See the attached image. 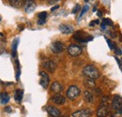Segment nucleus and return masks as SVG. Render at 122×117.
<instances>
[{"instance_id": "16", "label": "nucleus", "mask_w": 122, "mask_h": 117, "mask_svg": "<svg viewBox=\"0 0 122 117\" xmlns=\"http://www.w3.org/2000/svg\"><path fill=\"white\" fill-rule=\"evenodd\" d=\"M84 98L87 103H92L94 101V96L89 91H85L84 92Z\"/></svg>"}, {"instance_id": "11", "label": "nucleus", "mask_w": 122, "mask_h": 117, "mask_svg": "<svg viewBox=\"0 0 122 117\" xmlns=\"http://www.w3.org/2000/svg\"><path fill=\"white\" fill-rule=\"evenodd\" d=\"M24 6H25V10L26 13H31L36 9V3L34 0H25Z\"/></svg>"}, {"instance_id": "12", "label": "nucleus", "mask_w": 122, "mask_h": 117, "mask_svg": "<svg viewBox=\"0 0 122 117\" xmlns=\"http://www.w3.org/2000/svg\"><path fill=\"white\" fill-rule=\"evenodd\" d=\"M46 111L52 117H59L61 114L60 111L57 108L54 107V106H47L46 107Z\"/></svg>"}, {"instance_id": "26", "label": "nucleus", "mask_w": 122, "mask_h": 117, "mask_svg": "<svg viewBox=\"0 0 122 117\" xmlns=\"http://www.w3.org/2000/svg\"><path fill=\"white\" fill-rule=\"evenodd\" d=\"M46 17H47V12L46 11L39 13V19H46Z\"/></svg>"}, {"instance_id": "32", "label": "nucleus", "mask_w": 122, "mask_h": 117, "mask_svg": "<svg viewBox=\"0 0 122 117\" xmlns=\"http://www.w3.org/2000/svg\"><path fill=\"white\" fill-rule=\"evenodd\" d=\"M59 0H49V4H54V3H56Z\"/></svg>"}, {"instance_id": "6", "label": "nucleus", "mask_w": 122, "mask_h": 117, "mask_svg": "<svg viewBox=\"0 0 122 117\" xmlns=\"http://www.w3.org/2000/svg\"><path fill=\"white\" fill-rule=\"evenodd\" d=\"M65 50V45L61 41H55L51 45V51L54 54H61Z\"/></svg>"}, {"instance_id": "37", "label": "nucleus", "mask_w": 122, "mask_h": 117, "mask_svg": "<svg viewBox=\"0 0 122 117\" xmlns=\"http://www.w3.org/2000/svg\"><path fill=\"white\" fill-rule=\"evenodd\" d=\"M85 1H86V2H87V1H88V0H85Z\"/></svg>"}, {"instance_id": "7", "label": "nucleus", "mask_w": 122, "mask_h": 117, "mask_svg": "<svg viewBox=\"0 0 122 117\" xmlns=\"http://www.w3.org/2000/svg\"><path fill=\"white\" fill-rule=\"evenodd\" d=\"M92 115V111L89 109H83L76 111L72 113V117H90Z\"/></svg>"}, {"instance_id": "5", "label": "nucleus", "mask_w": 122, "mask_h": 117, "mask_svg": "<svg viewBox=\"0 0 122 117\" xmlns=\"http://www.w3.org/2000/svg\"><path fill=\"white\" fill-rule=\"evenodd\" d=\"M73 39H74L75 40H77V41H79V42H83V43L87 42V41H89V40H92V39H93L92 37H89V36L86 35L84 32H81V31H78V32H76V33L74 34Z\"/></svg>"}, {"instance_id": "31", "label": "nucleus", "mask_w": 122, "mask_h": 117, "mask_svg": "<svg viewBox=\"0 0 122 117\" xmlns=\"http://www.w3.org/2000/svg\"><path fill=\"white\" fill-rule=\"evenodd\" d=\"M58 8H59V6H57V5H56V6H55V7H53V8L51 9V10H52V11H54V10H57Z\"/></svg>"}, {"instance_id": "8", "label": "nucleus", "mask_w": 122, "mask_h": 117, "mask_svg": "<svg viewBox=\"0 0 122 117\" xmlns=\"http://www.w3.org/2000/svg\"><path fill=\"white\" fill-rule=\"evenodd\" d=\"M40 76H41V81H40V83L42 87L46 89L49 85V83H50V78L48 76V74L44 72V71H41L40 72Z\"/></svg>"}, {"instance_id": "19", "label": "nucleus", "mask_w": 122, "mask_h": 117, "mask_svg": "<svg viewBox=\"0 0 122 117\" xmlns=\"http://www.w3.org/2000/svg\"><path fill=\"white\" fill-rule=\"evenodd\" d=\"M23 96H24V92L23 90H16L15 92V96H14V98L17 102H21L22 99H23Z\"/></svg>"}, {"instance_id": "17", "label": "nucleus", "mask_w": 122, "mask_h": 117, "mask_svg": "<svg viewBox=\"0 0 122 117\" xmlns=\"http://www.w3.org/2000/svg\"><path fill=\"white\" fill-rule=\"evenodd\" d=\"M10 3L11 6L15 8H21L22 6H24L25 1L24 0H10Z\"/></svg>"}, {"instance_id": "39", "label": "nucleus", "mask_w": 122, "mask_h": 117, "mask_svg": "<svg viewBox=\"0 0 122 117\" xmlns=\"http://www.w3.org/2000/svg\"><path fill=\"white\" fill-rule=\"evenodd\" d=\"M0 21H1V18H0Z\"/></svg>"}, {"instance_id": "14", "label": "nucleus", "mask_w": 122, "mask_h": 117, "mask_svg": "<svg viewBox=\"0 0 122 117\" xmlns=\"http://www.w3.org/2000/svg\"><path fill=\"white\" fill-rule=\"evenodd\" d=\"M51 90H52V92H54L56 94H58V93L63 91V85L59 82H54L51 85Z\"/></svg>"}, {"instance_id": "24", "label": "nucleus", "mask_w": 122, "mask_h": 117, "mask_svg": "<svg viewBox=\"0 0 122 117\" xmlns=\"http://www.w3.org/2000/svg\"><path fill=\"white\" fill-rule=\"evenodd\" d=\"M105 25H112L113 24V22L110 20V19H108V18H106V19H103V22H102Z\"/></svg>"}, {"instance_id": "2", "label": "nucleus", "mask_w": 122, "mask_h": 117, "mask_svg": "<svg viewBox=\"0 0 122 117\" xmlns=\"http://www.w3.org/2000/svg\"><path fill=\"white\" fill-rule=\"evenodd\" d=\"M80 93H81V91H80V89H79L78 86H76V85H71V86H70L69 89L67 90L66 96H67V98L69 99L74 100V99H76L77 98L80 96Z\"/></svg>"}, {"instance_id": "33", "label": "nucleus", "mask_w": 122, "mask_h": 117, "mask_svg": "<svg viewBox=\"0 0 122 117\" xmlns=\"http://www.w3.org/2000/svg\"><path fill=\"white\" fill-rule=\"evenodd\" d=\"M106 26L107 25H105L103 23L102 24V30H106Z\"/></svg>"}, {"instance_id": "1", "label": "nucleus", "mask_w": 122, "mask_h": 117, "mask_svg": "<svg viewBox=\"0 0 122 117\" xmlns=\"http://www.w3.org/2000/svg\"><path fill=\"white\" fill-rule=\"evenodd\" d=\"M83 74L86 76L87 79L96 80L100 77V70L93 65H87L83 68Z\"/></svg>"}, {"instance_id": "27", "label": "nucleus", "mask_w": 122, "mask_h": 117, "mask_svg": "<svg viewBox=\"0 0 122 117\" xmlns=\"http://www.w3.org/2000/svg\"><path fill=\"white\" fill-rule=\"evenodd\" d=\"M80 9H81L80 5H78V4H77L76 6H75V7L73 8V10H72V13H73V14H75V13H77V12H78V11L80 10Z\"/></svg>"}, {"instance_id": "25", "label": "nucleus", "mask_w": 122, "mask_h": 117, "mask_svg": "<svg viewBox=\"0 0 122 117\" xmlns=\"http://www.w3.org/2000/svg\"><path fill=\"white\" fill-rule=\"evenodd\" d=\"M112 117H122V112L118 110V111H117L116 112H114L112 114Z\"/></svg>"}, {"instance_id": "10", "label": "nucleus", "mask_w": 122, "mask_h": 117, "mask_svg": "<svg viewBox=\"0 0 122 117\" xmlns=\"http://www.w3.org/2000/svg\"><path fill=\"white\" fill-rule=\"evenodd\" d=\"M122 107V98L120 96H115L112 101V108L116 111L120 110Z\"/></svg>"}, {"instance_id": "21", "label": "nucleus", "mask_w": 122, "mask_h": 117, "mask_svg": "<svg viewBox=\"0 0 122 117\" xmlns=\"http://www.w3.org/2000/svg\"><path fill=\"white\" fill-rule=\"evenodd\" d=\"M18 42H19V39H15L12 42V56L15 57L16 56V51H17V45H18Z\"/></svg>"}, {"instance_id": "20", "label": "nucleus", "mask_w": 122, "mask_h": 117, "mask_svg": "<svg viewBox=\"0 0 122 117\" xmlns=\"http://www.w3.org/2000/svg\"><path fill=\"white\" fill-rule=\"evenodd\" d=\"M85 85L87 88H95V82L92 79H86L85 81Z\"/></svg>"}, {"instance_id": "3", "label": "nucleus", "mask_w": 122, "mask_h": 117, "mask_svg": "<svg viewBox=\"0 0 122 117\" xmlns=\"http://www.w3.org/2000/svg\"><path fill=\"white\" fill-rule=\"evenodd\" d=\"M83 53V49L82 47H80L79 45H76V44H71L68 47V54L72 56V57H76V56H79L80 54H82Z\"/></svg>"}, {"instance_id": "36", "label": "nucleus", "mask_w": 122, "mask_h": 117, "mask_svg": "<svg viewBox=\"0 0 122 117\" xmlns=\"http://www.w3.org/2000/svg\"><path fill=\"white\" fill-rule=\"evenodd\" d=\"M119 111H120V112H122V107H121V109H120V110H119Z\"/></svg>"}, {"instance_id": "13", "label": "nucleus", "mask_w": 122, "mask_h": 117, "mask_svg": "<svg viewBox=\"0 0 122 117\" xmlns=\"http://www.w3.org/2000/svg\"><path fill=\"white\" fill-rule=\"evenodd\" d=\"M52 101L57 104V105H63L66 102V98H65V97H63L60 94H56L52 98Z\"/></svg>"}, {"instance_id": "23", "label": "nucleus", "mask_w": 122, "mask_h": 117, "mask_svg": "<svg viewBox=\"0 0 122 117\" xmlns=\"http://www.w3.org/2000/svg\"><path fill=\"white\" fill-rule=\"evenodd\" d=\"M106 41L107 43H108V46H109V48L111 49V50H115L117 47H116V44L114 43V42H112L110 39H106Z\"/></svg>"}, {"instance_id": "34", "label": "nucleus", "mask_w": 122, "mask_h": 117, "mask_svg": "<svg viewBox=\"0 0 122 117\" xmlns=\"http://www.w3.org/2000/svg\"><path fill=\"white\" fill-rule=\"evenodd\" d=\"M94 23H95V24H98L100 22H99V20H95V21H94Z\"/></svg>"}, {"instance_id": "35", "label": "nucleus", "mask_w": 122, "mask_h": 117, "mask_svg": "<svg viewBox=\"0 0 122 117\" xmlns=\"http://www.w3.org/2000/svg\"><path fill=\"white\" fill-rule=\"evenodd\" d=\"M98 15H99V16H102V12H101V11H98Z\"/></svg>"}, {"instance_id": "22", "label": "nucleus", "mask_w": 122, "mask_h": 117, "mask_svg": "<svg viewBox=\"0 0 122 117\" xmlns=\"http://www.w3.org/2000/svg\"><path fill=\"white\" fill-rule=\"evenodd\" d=\"M89 10V7L87 6V5H86V6H84L83 7V10H82V11H81V13H80V15H79V18H78V20H80L84 15L86 14V12L87 11Z\"/></svg>"}, {"instance_id": "9", "label": "nucleus", "mask_w": 122, "mask_h": 117, "mask_svg": "<svg viewBox=\"0 0 122 117\" xmlns=\"http://www.w3.org/2000/svg\"><path fill=\"white\" fill-rule=\"evenodd\" d=\"M42 67L45 68L47 71H49V72L53 73V72L56 70V63H55V62H53L52 60H46V61L43 62Z\"/></svg>"}, {"instance_id": "28", "label": "nucleus", "mask_w": 122, "mask_h": 117, "mask_svg": "<svg viewBox=\"0 0 122 117\" xmlns=\"http://www.w3.org/2000/svg\"><path fill=\"white\" fill-rule=\"evenodd\" d=\"M115 53H116V54H117V55H121L122 54L121 50L118 49V48H116V49H115Z\"/></svg>"}, {"instance_id": "30", "label": "nucleus", "mask_w": 122, "mask_h": 117, "mask_svg": "<svg viewBox=\"0 0 122 117\" xmlns=\"http://www.w3.org/2000/svg\"><path fill=\"white\" fill-rule=\"evenodd\" d=\"M45 23H46L45 19H39V22H38L39 24H45Z\"/></svg>"}, {"instance_id": "29", "label": "nucleus", "mask_w": 122, "mask_h": 117, "mask_svg": "<svg viewBox=\"0 0 122 117\" xmlns=\"http://www.w3.org/2000/svg\"><path fill=\"white\" fill-rule=\"evenodd\" d=\"M5 111H6V112H9V113H10L11 112H12V109H11V107H6L5 108Z\"/></svg>"}, {"instance_id": "18", "label": "nucleus", "mask_w": 122, "mask_h": 117, "mask_svg": "<svg viewBox=\"0 0 122 117\" xmlns=\"http://www.w3.org/2000/svg\"><path fill=\"white\" fill-rule=\"evenodd\" d=\"M0 100H1V103L2 104H7V103L10 101V96L8 93H2L0 95Z\"/></svg>"}, {"instance_id": "4", "label": "nucleus", "mask_w": 122, "mask_h": 117, "mask_svg": "<svg viewBox=\"0 0 122 117\" xmlns=\"http://www.w3.org/2000/svg\"><path fill=\"white\" fill-rule=\"evenodd\" d=\"M110 112V107L109 104H102L101 103L98 110H97V116L98 117H106Z\"/></svg>"}, {"instance_id": "38", "label": "nucleus", "mask_w": 122, "mask_h": 117, "mask_svg": "<svg viewBox=\"0 0 122 117\" xmlns=\"http://www.w3.org/2000/svg\"><path fill=\"white\" fill-rule=\"evenodd\" d=\"M63 117H68V116H63Z\"/></svg>"}, {"instance_id": "15", "label": "nucleus", "mask_w": 122, "mask_h": 117, "mask_svg": "<svg viewBox=\"0 0 122 117\" xmlns=\"http://www.w3.org/2000/svg\"><path fill=\"white\" fill-rule=\"evenodd\" d=\"M59 31L63 34H66V35H70L73 32V28L72 26L71 25H68V24H60L59 25Z\"/></svg>"}]
</instances>
